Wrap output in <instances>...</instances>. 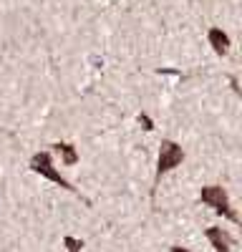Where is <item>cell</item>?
<instances>
[{"mask_svg":"<svg viewBox=\"0 0 242 252\" xmlns=\"http://www.w3.org/2000/svg\"><path fill=\"white\" fill-rule=\"evenodd\" d=\"M187 159L182 144H177L174 139H161L159 144V157H156V172H154V187H151V199L156 197V189L161 187V179H164L169 172H174L177 166H182Z\"/></svg>","mask_w":242,"mask_h":252,"instance_id":"cell-1","label":"cell"},{"mask_svg":"<svg viewBox=\"0 0 242 252\" xmlns=\"http://www.w3.org/2000/svg\"><path fill=\"white\" fill-rule=\"evenodd\" d=\"M28 166H30V172L33 174H38V177H43V179H48V182H53V184H58L60 189H66V192H71V194H76V197H81L86 204H91L84 194L78 192V187H73L63 174H60V169L56 166V161H53V154L51 152H35L33 157H30V161H28Z\"/></svg>","mask_w":242,"mask_h":252,"instance_id":"cell-2","label":"cell"},{"mask_svg":"<svg viewBox=\"0 0 242 252\" xmlns=\"http://www.w3.org/2000/svg\"><path fill=\"white\" fill-rule=\"evenodd\" d=\"M199 204L210 207L214 215L230 220L232 224H240V215H237V209L232 207L227 189L222 187V184H207V187H202L199 189Z\"/></svg>","mask_w":242,"mask_h":252,"instance_id":"cell-3","label":"cell"},{"mask_svg":"<svg viewBox=\"0 0 242 252\" xmlns=\"http://www.w3.org/2000/svg\"><path fill=\"white\" fill-rule=\"evenodd\" d=\"M207 240L210 245L214 247V252H232V245H235V237L227 232L225 227H207Z\"/></svg>","mask_w":242,"mask_h":252,"instance_id":"cell-4","label":"cell"},{"mask_svg":"<svg viewBox=\"0 0 242 252\" xmlns=\"http://www.w3.org/2000/svg\"><path fill=\"white\" fill-rule=\"evenodd\" d=\"M207 40H210V46H212V51H214L217 56H227V53H230V48H232L230 35H227L225 31H222V28H210Z\"/></svg>","mask_w":242,"mask_h":252,"instance_id":"cell-5","label":"cell"},{"mask_svg":"<svg viewBox=\"0 0 242 252\" xmlns=\"http://www.w3.org/2000/svg\"><path fill=\"white\" fill-rule=\"evenodd\" d=\"M51 149H53V154L60 157V161H63L66 166L78 164V152H76L73 144H68V141H56V144H51Z\"/></svg>","mask_w":242,"mask_h":252,"instance_id":"cell-6","label":"cell"},{"mask_svg":"<svg viewBox=\"0 0 242 252\" xmlns=\"http://www.w3.org/2000/svg\"><path fill=\"white\" fill-rule=\"evenodd\" d=\"M63 247H66L68 252H81V250H84V240H78V237H71V235H66V237H63Z\"/></svg>","mask_w":242,"mask_h":252,"instance_id":"cell-7","label":"cell"},{"mask_svg":"<svg viewBox=\"0 0 242 252\" xmlns=\"http://www.w3.org/2000/svg\"><path fill=\"white\" fill-rule=\"evenodd\" d=\"M139 124H144V129H147V131H151V129H154V121H151L147 114H139Z\"/></svg>","mask_w":242,"mask_h":252,"instance_id":"cell-8","label":"cell"},{"mask_svg":"<svg viewBox=\"0 0 242 252\" xmlns=\"http://www.w3.org/2000/svg\"><path fill=\"white\" fill-rule=\"evenodd\" d=\"M169 252H194V250H189V247H182V245H172V247H169Z\"/></svg>","mask_w":242,"mask_h":252,"instance_id":"cell-9","label":"cell"}]
</instances>
